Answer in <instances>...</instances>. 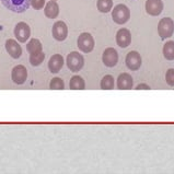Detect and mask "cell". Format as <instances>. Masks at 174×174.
I'll return each instance as SVG.
<instances>
[{
    "label": "cell",
    "instance_id": "obj_1",
    "mask_svg": "<svg viewBox=\"0 0 174 174\" xmlns=\"http://www.w3.org/2000/svg\"><path fill=\"white\" fill-rule=\"evenodd\" d=\"M112 19L116 24L123 25L130 19V11L127 6L120 4L115 6L112 10Z\"/></svg>",
    "mask_w": 174,
    "mask_h": 174
},
{
    "label": "cell",
    "instance_id": "obj_2",
    "mask_svg": "<svg viewBox=\"0 0 174 174\" xmlns=\"http://www.w3.org/2000/svg\"><path fill=\"white\" fill-rule=\"evenodd\" d=\"M4 7L14 13L25 12L31 6V0H0Z\"/></svg>",
    "mask_w": 174,
    "mask_h": 174
},
{
    "label": "cell",
    "instance_id": "obj_3",
    "mask_svg": "<svg viewBox=\"0 0 174 174\" xmlns=\"http://www.w3.org/2000/svg\"><path fill=\"white\" fill-rule=\"evenodd\" d=\"M67 67L69 68V70L72 72H78L83 68L84 66V58L80 53L77 52H71L68 54L66 58Z\"/></svg>",
    "mask_w": 174,
    "mask_h": 174
},
{
    "label": "cell",
    "instance_id": "obj_4",
    "mask_svg": "<svg viewBox=\"0 0 174 174\" xmlns=\"http://www.w3.org/2000/svg\"><path fill=\"white\" fill-rule=\"evenodd\" d=\"M77 45H78V48L82 53H91L92 50H94V46H95V42H94V38L90 33H81L79 35L78 41H77Z\"/></svg>",
    "mask_w": 174,
    "mask_h": 174
},
{
    "label": "cell",
    "instance_id": "obj_5",
    "mask_svg": "<svg viewBox=\"0 0 174 174\" xmlns=\"http://www.w3.org/2000/svg\"><path fill=\"white\" fill-rule=\"evenodd\" d=\"M158 33L162 40L171 37L174 33V22L171 18H163L158 24Z\"/></svg>",
    "mask_w": 174,
    "mask_h": 174
},
{
    "label": "cell",
    "instance_id": "obj_6",
    "mask_svg": "<svg viewBox=\"0 0 174 174\" xmlns=\"http://www.w3.org/2000/svg\"><path fill=\"white\" fill-rule=\"evenodd\" d=\"M14 36L20 43H25L31 36V29L25 22H19L13 30Z\"/></svg>",
    "mask_w": 174,
    "mask_h": 174
},
{
    "label": "cell",
    "instance_id": "obj_7",
    "mask_svg": "<svg viewBox=\"0 0 174 174\" xmlns=\"http://www.w3.org/2000/svg\"><path fill=\"white\" fill-rule=\"evenodd\" d=\"M125 64H126V66H127L129 70H139V68L141 67V64H142V59H141L140 54L138 52H136V50L129 52L128 54L126 55Z\"/></svg>",
    "mask_w": 174,
    "mask_h": 174
},
{
    "label": "cell",
    "instance_id": "obj_8",
    "mask_svg": "<svg viewBox=\"0 0 174 174\" xmlns=\"http://www.w3.org/2000/svg\"><path fill=\"white\" fill-rule=\"evenodd\" d=\"M53 37L58 42L65 41L68 36V26L64 21H57L55 22L52 29Z\"/></svg>",
    "mask_w": 174,
    "mask_h": 174
},
{
    "label": "cell",
    "instance_id": "obj_9",
    "mask_svg": "<svg viewBox=\"0 0 174 174\" xmlns=\"http://www.w3.org/2000/svg\"><path fill=\"white\" fill-rule=\"evenodd\" d=\"M102 62L106 67L108 68H112L115 67L118 62V53L115 48L113 47H108L103 52L102 55Z\"/></svg>",
    "mask_w": 174,
    "mask_h": 174
},
{
    "label": "cell",
    "instance_id": "obj_10",
    "mask_svg": "<svg viewBox=\"0 0 174 174\" xmlns=\"http://www.w3.org/2000/svg\"><path fill=\"white\" fill-rule=\"evenodd\" d=\"M11 79L16 84H23L28 79V70L23 65H18L11 71Z\"/></svg>",
    "mask_w": 174,
    "mask_h": 174
},
{
    "label": "cell",
    "instance_id": "obj_11",
    "mask_svg": "<svg viewBox=\"0 0 174 174\" xmlns=\"http://www.w3.org/2000/svg\"><path fill=\"white\" fill-rule=\"evenodd\" d=\"M116 43L122 48L128 47L130 45V43H132V34H130V31L125 29V28L118 30L117 33H116Z\"/></svg>",
    "mask_w": 174,
    "mask_h": 174
},
{
    "label": "cell",
    "instance_id": "obj_12",
    "mask_svg": "<svg viewBox=\"0 0 174 174\" xmlns=\"http://www.w3.org/2000/svg\"><path fill=\"white\" fill-rule=\"evenodd\" d=\"M4 47H6L7 53H8L13 59H18V58L21 57V55H22V47H21L20 44H19L17 41L10 38V40H8V41L6 42Z\"/></svg>",
    "mask_w": 174,
    "mask_h": 174
},
{
    "label": "cell",
    "instance_id": "obj_13",
    "mask_svg": "<svg viewBox=\"0 0 174 174\" xmlns=\"http://www.w3.org/2000/svg\"><path fill=\"white\" fill-rule=\"evenodd\" d=\"M146 11L152 17H157L163 11L162 0H147L146 1Z\"/></svg>",
    "mask_w": 174,
    "mask_h": 174
},
{
    "label": "cell",
    "instance_id": "obj_14",
    "mask_svg": "<svg viewBox=\"0 0 174 174\" xmlns=\"http://www.w3.org/2000/svg\"><path fill=\"white\" fill-rule=\"evenodd\" d=\"M134 87V80L133 77L129 75V74H126V72H123L118 76L117 78V89L120 90H130L133 89Z\"/></svg>",
    "mask_w": 174,
    "mask_h": 174
},
{
    "label": "cell",
    "instance_id": "obj_15",
    "mask_svg": "<svg viewBox=\"0 0 174 174\" xmlns=\"http://www.w3.org/2000/svg\"><path fill=\"white\" fill-rule=\"evenodd\" d=\"M64 57L60 54H55L50 57L48 62V69L52 74H58L64 66Z\"/></svg>",
    "mask_w": 174,
    "mask_h": 174
},
{
    "label": "cell",
    "instance_id": "obj_16",
    "mask_svg": "<svg viewBox=\"0 0 174 174\" xmlns=\"http://www.w3.org/2000/svg\"><path fill=\"white\" fill-rule=\"evenodd\" d=\"M44 14L50 19H55L59 14V6L56 1L50 0L44 7Z\"/></svg>",
    "mask_w": 174,
    "mask_h": 174
},
{
    "label": "cell",
    "instance_id": "obj_17",
    "mask_svg": "<svg viewBox=\"0 0 174 174\" xmlns=\"http://www.w3.org/2000/svg\"><path fill=\"white\" fill-rule=\"evenodd\" d=\"M69 87H70L71 90H84L86 89L84 79L82 77H80V76H74L70 79Z\"/></svg>",
    "mask_w": 174,
    "mask_h": 174
},
{
    "label": "cell",
    "instance_id": "obj_18",
    "mask_svg": "<svg viewBox=\"0 0 174 174\" xmlns=\"http://www.w3.org/2000/svg\"><path fill=\"white\" fill-rule=\"evenodd\" d=\"M26 50H28V53H30V54H35V53L42 52L43 50V46H42L41 41L37 40V38H32L26 44Z\"/></svg>",
    "mask_w": 174,
    "mask_h": 174
},
{
    "label": "cell",
    "instance_id": "obj_19",
    "mask_svg": "<svg viewBox=\"0 0 174 174\" xmlns=\"http://www.w3.org/2000/svg\"><path fill=\"white\" fill-rule=\"evenodd\" d=\"M163 56L166 60H174V41L166 42L163 46Z\"/></svg>",
    "mask_w": 174,
    "mask_h": 174
},
{
    "label": "cell",
    "instance_id": "obj_20",
    "mask_svg": "<svg viewBox=\"0 0 174 174\" xmlns=\"http://www.w3.org/2000/svg\"><path fill=\"white\" fill-rule=\"evenodd\" d=\"M96 8L100 12L108 13L113 9V0H98Z\"/></svg>",
    "mask_w": 174,
    "mask_h": 174
},
{
    "label": "cell",
    "instance_id": "obj_21",
    "mask_svg": "<svg viewBox=\"0 0 174 174\" xmlns=\"http://www.w3.org/2000/svg\"><path fill=\"white\" fill-rule=\"evenodd\" d=\"M44 59H45V54L43 53V50L35 54H30V64L34 67L40 66L44 62Z\"/></svg>",
    "mask_w": 174,
    "mask_h": 174
},
{
    "label": "cell",
    "instance_id": "obj_22",
    "mask_svg": "<svg viewBox=\"0 0 174 174\" xmlns=\"http://www.w3.org/2000/svg\"><path fill=\"white\" fill-rule=\"evenodd\" d=\"M114 84H115L114 78L110 75L104 76L103 79L101 80V83H100L102 90H112V89H114Z\"/></svg>",
    "mask_w": 174,
    "mask_h": 174
},
{
    "label": "cell",
    "instance_id": "obj_23",
    "mask_svg": "<svg viewBox=\"0 0 174 174\" xmlns=\"http://www.w3.org/2000/svg\"><path fill=\"white\" fill-rule=\"evenodd\" d=\"M50 90H64L65 89V82L62 78H53L50 82Z\"/></svg>",
    "mask_w": 174,
    "mask_h": 174
},
{
    "label": "cell",
    "instance_id": "obj_24",
    "mask_svg": "<svg viewBox=\"0 0 174 174\" xmlns=\"http://www.w3.org/2000/svg\"><path fill=\"white\" fill-rule=\"evenodd\" d=\"M166 81L170 87H174V68H171L166 71Z\"/></svg>",
    "mask_w": 174,
    "mask_h": 174
},
{
    "label": "cell",
    "instance_id": "obj_25",
    "mask_svg": "<svg viewBox=\"0 0 174 174\" xmlns=\"http://www.w3.org/2000/svg\"><path fill=\"white\" fill-rule=\"evenodd\" d=\"M45 0H31V6L35 10H40L45 7Z\"/></svg>",
    "mask_w": 174,
    "mask_h": 174
},
{
    "label": "cell",
    "instance_id": "obj_26",
    "mask_svg": "<svg viewBox=\"0 0 174 174\" xmlns=\"http://www.w3.org/2000/svg\"><path fill=\"white\" fill-rule=\"evenodd\" d=\"M151 88L148 86V84H145V83H140L136 87V90H150Z\"/></svg>",
    "mask_w": 174,
    "mask_h": 174
},
{
    "label": "cell",
    "instance_id": "obj_27",
    "mask_svg": "<svg viewBox=\"0 0 174 174\" xmlns=\"http://www.w3.org/2000/svg\"><path fill=\"white\" fill-rule=\"evenodd\" d=\"M54 1H56V0H54Z\"/></svg>",
    "mask_w": 174,
    "mask_h": 174
}]
</instances>
